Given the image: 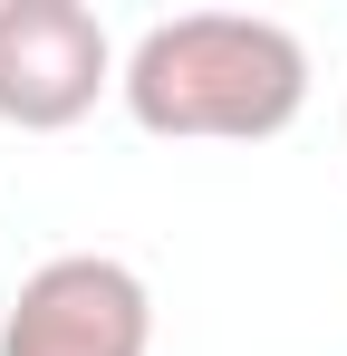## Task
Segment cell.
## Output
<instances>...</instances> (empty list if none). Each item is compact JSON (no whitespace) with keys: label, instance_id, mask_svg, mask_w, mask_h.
<instances>
[{"label":"cell","instance_id":"6da1fadb","mask_svg":"<svg viewBox=\"0 0 347 356\" xmlns=\"http://www.w3.org/2000/svg\"><path fill=\"white\" fill-rule=\"evenodd\" d=\"M116 97L164 145H270L309 106V49L251 10H183L116 58Z\"/></svg>","mask_w":347,"mask_h":356},{"label":"cell","instance_id":"7a4b0ae2","mask_svg":"<svg viewBox=\"0 0 347 356\" xmlns=\"http://www.w3.org/2000/svg\"><path fill=\"white\" fill-rule=\"evenodd\" d=\"M0 356H155V298L107 250H58L0 308Z\"/></svg>","mask_w":347,"mask_h":356},{"label":"cell","instance_id":"3957f363","mask_svg":"<svg viewBox=\"0 0 347 356\" xmlns=\"http://www.w3.org/2000/svg\"><path fill=\"white\" fill-rule=\"evenodd\" d=\"M116 87V39L87 0H0V125L68 135Z\"/></svg>","mask_w":347,"mask_h":356}]
</instances>
